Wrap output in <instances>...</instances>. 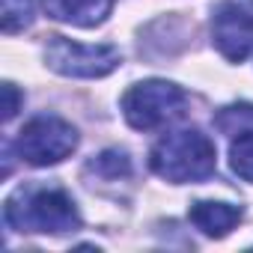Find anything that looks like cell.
Wrapping results in <instances>:
<instances>
[{"mask_svg": "<svg viewBox=\"0 0 253 253\" xmlns=\"http://www.w3.org/2000/svg\"><path fill=\"white\" fill-rule=\"evenodd\" d=\"M211 39L229 63H241L253 51V12L235 0L220 3L211 21Z\"/></svg>", "mask_w": 253, "mask_h": 253, "instance_id": "obj_6", "label": "cell"}, {"mask_svg": "<svg viewBox=\"0 0 253 253\" xmlns=\"http://www.w3.org/2000/svg\"><path fill=\"white\" fill-rule=\"evenodd\" d=\"M86 170L95 173L98 179H122V176L131 173V161H128V155L119 152V149H107L98 158H92L86 164Z\"/></svg>", "mask_w": 253, "mask_h": 253, "instance_id": "obj_10", "label": "cell"}, {"mask_svg": "<svg viewBox=\"0 0 253 253\" xmlns=\"http://www.w3.org/2000/svg\"><path fill=\"white\" fill-rule=\"evenodd\" d=\"M18 101H21L18 89H15L12 84H3V119H6V122L18 113Z\"/></svg>", "mask_w": 253, "mask_h": 253, "instance_id": "obj_13", "label": "cell"}, {"mask_svg": "<svg viewBox=\"0 0 253 253\" xmlns=\"http://www.w3.org/2000/svg\"><path fill=\"white\" fill-rule=\"evenodd\" d=\"M15 149L33 167L60 164L78 149V131L60 116H36L21 128Z\"/></svg>", "mask_w": 253, "mask_h": 253, "instance_id": "obj_4", "label": "cell"}, {"mask_svg": "<svg viewBox=\"0 0 253 253\" xmlns=\"http://www.w3.org/2000/svg\"><path fill=\"white\" fill-rule=\"evenodd\" d=\"M45 63L66 78H104L119 66L113 45H81L66 36H51L45 45Z\"/></svg>", "mask_w": 253, "mask_h": 253, "instance_id": "obj_5", "label": "cell"}, {"mask_svg": "<svg viewBox=\"0 0 253 253\" xmlns=\"http://www.w3.org/2000/svg\"><path fill=\"white\" fill-rule=\"evenodd\" d=\"M185 104H188L185 89L170 81H143L122 95V113L137 131H155L161 125L179 119L185 113Z\"/></svg>", "mask_w": 253, "mask_h": 253, "instance_id": "obj_3", "label": "cell"}, {"mask_svg": "<svg viewBox=\"0 0 253 253\" xmlns=\"http://www.w3.org/2000/svg\"><path fill=\"white\" fill-rule=\"evenodd\" d=\"M229 164H232L235 176H241L244 182H253V131H244L232 140Z\"/></svg>", "mask_w": 253, "mask_h": 253, "instance_id": "obj_11", "label": "cell"}, {"mask_svg": "<svg viewBox=\"0 0 253 253\" xmlns=\"http://www.w3.org/2000/svg\"><path fill=\"white\" fill-rule=\"evenodd\" d=\"M214 125L229 134V137H238L244 131H253V104H232V107H223L217 116H214Z\"/></svg>", "mask_w": 253, "mask_h": 253, "instance_id": "obj_9", "label": "cell"}, {"mask_svg": "<svg viewBox=\"0 0 253 253\" xmlns=\"http://www.w3.org/2000/svg\"><path fill=\"white\" fill-rule=\"evenodd\" d=\"M33 0H3V33H18L33 24Z\"/></svg>", "mask_w": 253, "mask_h": 253, "instance_id": "obj_12", "label": "cell"}, {"mask_svg": "<svg viewBox=\"0 0 253 253\" xmlns=\"http://www.w3.org/2000/svg\"><path fill=\"white\" fill-rule=\"evenodd\" d=\"M6 226L18 232H69L81 226L78 206L72 203L69 194L51 191V188H36V191H18L15 197L6 200L3 209Z\"/></svg>", "mask_w": 253, "mask_h": 253, "instance_id": "obj_2", "label": "cell"}, {"mask_svg": "<svg viewBox=\"0 0 253 253\" xmlns=\"http://www.w3.org/2000/svg\"><path fill=\"white\" fill-rule=\"evenodd\" d=\"M188 217H191V223H194L200 232H206V235H211V238H223V235L241 220V209H238V206H229V203L200 200V203L191 206Z\"/></svg>", "mask_w": 253, "mask_h": 253, "instance_id": "obj_8", "label": "cell"}, {"mask_svg": "<svg viewBox=\"0 0 253 253\" xmlns=\"http://www.w3.org/2000/svg\"><path fill=\"white\" fill-rule=\"evenodd\" d=\"M214 143L197 131V128H182L173 134H164L152 155L149 164L152 170L173 182V185H185V182H203L214 173Z\"/></svg>", "mask_w": 253, "mask_h": 253, "instance_id": "obj_1", "label": "cell"}, {"mask_svg": "<svg viewBox=\"0 0 253 253\" xmlns=\"http://www.w3.org/2000/svg\"><path fill=\"white\" fill-rule=\"evenodd\" d=\"M113 0H45V12L72 27H98L110 15Z\"/></svg>", "mask_w": 253, "mask_h": 253, "instance_id": "obj_7", "label": "cell"}]
</instances>
